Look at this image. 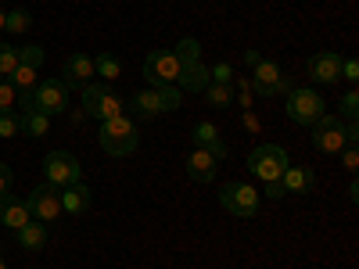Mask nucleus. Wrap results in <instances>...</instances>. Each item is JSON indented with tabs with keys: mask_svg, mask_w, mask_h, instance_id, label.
Instances as JSON below:
<instances>
[{
	"mask_svg": "<svg viewBox=\"0 0 359 269\" xmlns=\"http://www.w3.org/2000/svg\"><path fill=\"white\" fill-rule=\"evenodd\" d=\"M327 115V104L316 90L309 86H291L287 90V118L298 126H316L320 118Z\"/></svg>",
	"mask_w": 359,
	"mask_h": 269,
	"instance_id": "nucleus-3",
	"label": "nucleus"
},
{
	"mask_svg": "<svg viewBox=\"0 0 359 269\" xmlns=\"http://www.w3.org/2000/svg\"><path fill=\"white\" fill-rule=\"evenodd\" d=\"M43 176H47L50 187H62V191H65V187L79 184L83 165H79V158L69 155V151H50V155L43 158Z\"/></svg>",
	"mask_w": 359,
	"mask_h": 269,
	"instance_id": "nucleus-8",
	"label": "nucleus"
},
{
	"mask_svg": "<svg viewBox=\"0 0 359 269\" xmlns=\"http://www.w3.org/2000/svg\"><path fill=\"white\" fill-rule=\"evenodd\" d=\"M0 269H8V262H4V258H0Z\"/></svg>",
	"mask_w": 359,
	"mask_h": 269,
	"instance_id": "nucleus-39",
	"label": "nucleus"
},
{
	"mask_svg": "<svg viewBox=\"0 0 359 269\" xmlns=\"http://www.w3.org/2000/svg\"><path fill=\"white\" fill-rule=\"evenodd\" d=\"M22 133V115L18 111H0V137H18Z\"/></svg>",
	"mask_w": 359,
	"mask_h": 269,
	"instance_id": "nucleus-27",
	"label": "nucleus"
},
{
	"mask_svg": "<svg viewBox=\"0 0 359 269\" xmlns=\"http://www.w3.org/2000/svg\"><path fill=\"white\" fill-rule=\"evenodd\" d=\"M97 79V72H94V57H86V54H72L69 62H65V69H62V83L72 90H83V86H90Z\"/></svg>",
	"mask_w": 359,
	"mask_h": 269,
	"instance_id": "nucleus-13",
	"label": "nucleus"
},
{
	"mask_svg": "<svg viewBox=\"0 0 359 269\" xmlns=\"http://www.w3.org/2000/svg\"><path fill=\"white\" fill-rule=\"evenodd\" d=\"M4 22H8V15H4V8H0V33H4Z\"/></svg>",
	"mask_w": 359,
	"mask_h": 269,
	"instance_id": "nucleus-38",
	"label": "nucleus"
},
{
	"mask_svg": "<svg viewBox=\"0 0 359 269\" xmlns=\"http://www.w3.org/2000/svg\"><path fill=\"white\" fill-rule=\"evenodd\" d=\"M259 62H262V57H259V50H245V65H248V69H255Z\"/></svg>",
	"mask_w": 359,
	"mask_h": 269,
	"instance_id": "nucleus-37",
	"label": "nucleus"
},
{
	"mask_svg": "<svg viewBox=\"0 0 359 269\" xmlns=\"http://www.w3.org/2000/svg\"><path fill=\"white\" fill-rule=\"evenodd\" d=\"M187 176L194 184H212L216 179V158L205 151V147H194L191 158H187Z\"/></svg>",
	"mask_w": 359,
	"mask_h": 269,
	"instance_id": "nucleus-17",
	"label": "nucleus"
},
{
	"mask_svg": "<svg viewBox=\"0 0 359 269\" xmlns=\"http://www.w3.org/2000/svg\"><path fill=\"white\" fill-rule=\"evenodd\" d=\"M18 104V90L11 86V79H0V111H15Z\"/></svg>",
	"mask_w": 359,
	"mask_h": 269,
	"instance_id": "nucleus-30",
	"label": "nucleus"
},
{
	"mask_svg": "<svg viewBox=\"0 0 359 269\" xmlns=\"http://www.w3.org/2000/svg\"><path fill=\"white\" fill-rule=\"evenodd\" d=\"M15 65H18V50L8 47V43H0V79H8L15 72Z\"/></svg>",
	"mask_w": 359,
	"mask_h": 269,
	"instance_id": "nucleus-28",
	"label": "nucleus"
},
{
	"mask_svg": "<svg viewBox=\"0 0 359 269\" xmlns=\"http://www.w3.org/2000/svg\"><path fill=\"white\" fill-rule=\"evenodd\" d=\"M126 108H133L137 118H155L162 111H176L180 108V90L176 86H151V90H140L126 101Z\"/></svg>",
	"mask_w": 359,
	"mask_h": 269,
	"instance_id": "nucleus-2",
	"label": "nucleus"
},
{
	"mask_svg": "<svg viewBox=\"0 0 359 269\" xmlns=\"http://www.w3.org/2000/svg\"><path fill=\"white\" fill-rule=\"evenodd\" d=\"M29 219V205L22 201V198H15V194H0V223H4L8 230H18V226H25Z\"/></svg>",
	"mask_w": 359,
	"mask_h": 269,
	"instance_id": "nucleus-16",
	"label": "nucleus"
},
{
	"mask_svg": "<svg viewBox=\"0 0 359 269\" xmlns=\"http://www.w3.org/2000/svg\"><path fill=\"white\" fill-rule=\"evenodd\" d=\"M18 65L40 69V65H43V47H22V50H18Z\"/></svg>",
	"mask_w": 359,
	"mask_h": 269,
	"instance_id": "nucleus-31",
	"label": "nucleus"
},
{
	"mask_svg": "<svg viewBox=\"0 0 359 269\" xmlns=\"http://www.w3.org/2000/svg\"><path fill=\"white\" fill-rule=\"evenodd\" d=\"M309 79H316V83H338L341 79V54H334V50H316L313 57H309Z\"/></svg>",
	"mask_w": 359,
	"mask_h": 269,
	"instance_id": "nucleus-14",
	"label": "nucleus"
},
{
	"mask_svg": "<svg viewBox=\"0 0 359 269\" xmlns=\"http://www.w3.org/2000/svg\"><path fill=\"white\" fill-rule=\"evenodd\" d=\"M47 130H50V115H43L36 108H25L22 111V133L25 137H43Z\"/></svg>",
	"mask_w": 359,
	"mask_h": 269,
	"instance_id": "nucleus-22",
	"label": "nucleus"
},
{
	"mask_svg": "<svg viewBox=\"0 0 359 269\" xmlns=\"http://www.w3.org/2000/svg\"><path fill=\"white\" fill-rule=\"evenodd\" d=\"M83 111L94 115L97 123H104V118L126 115V101L118 97L108 83H90V86H83Z\"/></svg>",
	"mask_w": 359,
	"mask_h": 269,
	"instance_id": "nucleus-4",
	"label": "nucleus"
},
{
	"mask_svg": "<svg viewBox=\"0 0 359 269\" xmlns=\"http://www.w3.org/2000/svg\"><path fill=\"white\" fill-rule=\"evenodd\" d=\"M101 147L111 155V158H126L137 151V126H133V118L130 115H115V118H104L101 123V133H97Z\"/></svg>",
	"mask_w": 359,
	"mask_h": 269,
	"instance_id": "nucleus-1",
	"label": "nucleus"
},
{
	"mask_svg": "<svg viewBox=\"0 0 359 269\" xmlns=\"http://www.w3.org/2000/svg\"><path fill=\"white\" fill-rule=\"evenodd\" d=\"M341 165H345L348 172H355V169H359V147H355V144H348L345 151H341Z\"/></svg>",
	"mask_w": 359,
	"mask_h": 269,
	"instance_id": "nucleus-34",
	"label": "nucleus"
},
{
	"mask_svg": "<svg viewBox=\"0 0 359 269\" xmlns=\"http://www.w3.org/2000/svg\"><path fill=\"white\" fill-rule=\"evenodd\" d=\"M15 241H18V248H22V251H40V248L47 244V226H43V223H36V219H29L25 226H18V230H15Z\"/></svg>",
	"mask_w": 359,
	"mask_h": 269,
	"instance_id": "nucleus-19",
	"label": "nucleus"
},
{
	"mask_svg": "<svg viewBox=\"0 0 359 269\" xmlns=\"http://www.w3.org/2000/svg\"><path fill=\"white\" fill-rule=\"evenodd\" d=\"M208 83H212V79H208V69L201 65V57H198V62H180V79H176V86L184 90V94H205Z\"/></svg>",
	"mask_w": 359,
	"mask_h": 269,
	"instance_id": "nucleus-15",
	"label": "nucleus"
},
{
	"mask_svg": "<svg viewBox=\"0 0 359 269\" xmlns=\"http://www.w3.org/2000/svg\"><path fill=\"white\" fill-rule=\"evenodd\" d=\"M259 201H262V194L255 187H248V184H226L223 194H219V205L226 208L230 216H237V219L259 216Z\"/></svg>",
	"mask_w": 359,
	"mask_h": 269,
	"instance_id": "nucleus-9",
	"label": "nucleus"
},
{
	"mask_svg": "<svg viewBox=\"0 0 359 269\" xmlns=\"http://www.w3.org/2000/svg\"><path fill=\"white\" fill-rule=\"evenodd\" d=\"M313 144H316V151H323V155H341L345 147L352 144L348 140V126L341 123L338 115H323L320 123L313 126Z\"/></svg>",
	"mask_w": 359,
	"mask_h": 269,
	"instance_id": "nucleus-7",
	"label": "nucleus"
},
{
	"mask_svg": "<svg viewBox=\"0 0 359 269\" xmlns=\"http://www.w3.org/2000/svg\"><path fill=\"white\" fill-rule=\"evenodd\" d=\"M29 25H33L29 11H22V8H18V11H11V15H8V22H4V33H15V36H22Z\"/></svg>",
	"mask_w": 359,
	"mask_h": 269,
	"instance_id": "nucleus-26",
	"label": "nucleus"
},
{
	"mask_svg": "<svg viewBox=\"0 0 359 269\" xmlns=\"http://www.w3.org/2000/svg\"><path fill=\"white\" fill-rule=\"evenodd\" d=\"M194 147H205V151L212 155L216 162L226 158V144H223V137H219V130L212 123H198L194 126Z\"/></svg>",
	"mask_w": 359,
	"mask_h": 269,
	"instance_id": "nucleus-18",
	"label": "nucleus"
},
{
	"mask_svg": "<svg viewBox=\"0 0 359 269\" xmlns=\"http://www.w3.org/2000/svg\"><path fill=\"white\" fill-rule=\"evenodd\" d=\"M248 169H252V176L262 179V184L280 179L284 169H287V151H284L280 144H259L255 151L248 155Z\"/></svg>",
	"mask_w": 359,
	"mask_h": 269,
	"instance_id": "nucleus-6",
	"label": "nucleus"
},
{
	"mask_svg": "<svg viewBox=\"0 0 359 269\" xmlns=\"http://www.w3.org/2000/svg\"><path fill=\"white\" fill-rule=\"evenodd\" d=\"M86 208H90V191L83 184H72V187L62 191V212L79 216V212H86Z\"/></svg>",
	"mask_w": 359,
	"mask_h": 269,
	"instance_id": "nucleus-21",
	"label": "nucleus"
},
{
	"mask_svg": "<svg viewBox=\"0 0 359 269\" xmlns=\"http://www.w3.org/2000/svg\"><path fill=\"white\" fill-rule=\"evenodd\" d=\"M208 79H212V83H226V86H230V83H233V69H230L226 62H219L212 72H208Z\"/></svg>",
	"mask_w": 359,
	"mask_h": 269,
	"instance_id": "nucleus-32",
	"label": "nucleus"
},
{
	"mask_svg": "<svg viewBox=\"0 0 359 269\" xmlns=\"http://www.w3.org/2000/svg\"><path fill=\"white\" fill-rule=\"evenodd\" d=\"M94 72L101 76V79H118V76H123V62H118V57L115 54H101V57H94Z\"/></svg>",
	"mask_w": 359,
	"mask_h": 269,
	"instance_id": "nucleus-24",
	"label": "nucleus"
},
{
	"mask_svg": "<svg viewBox=\"0 0 359 269\" xmlns=\"http://www.w3.org/2000/svg\"><path fill=\"white\" fill-rule=\"evenodd\" d=\"M252 90L259 97H273V94H287L291 90V79L280 72L277 62H259L255 72H252Z\"/></svg>",
	"mask_w": 359,
	"mask_h": 269,
	"instance_id": "nucleus-12",
	"label": "nucleus"
},
{
	"mask_svg": "<svg viewBox=\"0 0 359 269\" xmlns=\"http://www.w3.org/2000/svg\"><path fill=\"white\" fill-rule=\"evenodd\" d=\"M341 118H345V123L348 126H355V115H359V94H355V90H348V94L341 97Z\"/></svg>",
	"mask_w": 359,
	"mask_h": 269,
	"instance_id": "nucleus-29",
	"label": "nucleus"
},
{
	"mask_svg": "<svg viewBox=\"0 0 359 269\" xmlns=\"http://www.w3.org/2000/svg\"><path fill=\"white\" fill-rule=\"evenodd\" d=\"M11 184H15V172H11V165L0 162V194H8V191H11Z\"/></svg>",
	"mask_w": 359,
	"mask_h": 269,
	"instance_id": "nucleus-35",
	"label": "nucleus"
},
{
	"mask_svg": "<svg viewBox=\"0 0 359 269\" xmlns=\"http://www.w3.org/2000/svg\"><path fill=\"white\" fill-rule=\"evenodd\" d=\"M144 79L151 86H176V79H180V57H176V50H151V54H147Z\"/></svg>",
	"mask_w": 359,
	"mask_h": 269,
	"instance_id": "nucleus-10",
	"label": "nucleus"
},
{
	"mask_svg": "<svg viewBox=\"0 0 359 269\" xmlns=\"http://www.w3.org/2000/svg\"><path fill=\"white\" fill-rule=\"evenodd\" d=\"M205 97H208V104H212V108H226L230 86H226V83H208V86H205Z\"/></svg>",
	"mask_w": 359,
	"mask_h": 269,
	"instance_id": "nucleus-25",
	"label": "nucleus"
},
{
	"mask_svg": "<svg viewBox=\"0 0 359 269\" xmlns=\"http://www.w3.org/2000/svg\"><path fill=\"white\" fill-rule=\"evenodd\" d=\"M341 79L345 83H355L359 79V62H355V57H341Z\"/></svg>",
	"mask_w": 359,
	"mask_h": 269,
	"instance_id": "nucleus-33",
	"label": "nucleus"
},
{
	"mask_svg": "<svg viewBox=\"0 0 359 269\" xmlns=\"http://www.w3.org/2000/svg\"><path fill=\"white\" fill-rule=\"evenodd\" d=\"M25 108H36L43 115H62L69 108V86L62 79H47L33 90V94H22V111Z\"/></svg>",
	"mask_w": 359,
	"mask_h": 269,
	"instance_id": "nucleus-5",
	"label": "nucleus"
},
{
	"mask_svg": "<svg viewBox=\"0 0 359 269\" xmlns=\"http://www.w3.org/2000/svg\"><path fill=\"white\" fill-rule=\"evenodd\" d=\"M313 184H316V176L309 169H298V165H287L280 176L284 194H306V191H313Z\"/></svg>",
	"mask_w": 359,
	"mask_h": 269,
	"instance_id": "nucleus-20",
	"label": "nucleus"
},
{
	"mask_svg": "<svg viewBox=\"0 0 359 269\" xmlns=\"http://www.w3.org/2000/svg\"><path fill=\"white\" fill-rule=\"evenodd\" d=\"M266 198H284V187H280V179H269V184H266Z\"/></svg>",
	"mask_w": 359,
	"mask_h": 269,
	"instance_id": "nucleus-36",
	"label": "nucleus"
},
{
	"mask_svg": "<svg viewBox=\"0 0 359 269\" xmlns=\"http://www.w3.org/2000/svg\"><path fill=\"white\" fill-rule=\"evenodd\" d=\"M36 72H40V69H29V65H15V72H11L8 79H11V86H15V90H22V94H33V90L40 86Z\"/></svg>",
	"mask_w": 359,
	"mask_h": 269,
	"instance_id": "nucleus-23",
	"label": "nucleus"
},
{
	"mask_svg": "<svg viewBox=\"0 0 359 269\" xmlns=\"http://www.w3.org/2000/svg\"><path fill=\"white\" fill-rule=\"evenodd\" d=\"M29 216H33L36 223H54L57 216H62V191L50 187V184H40L33 194H29Z\"/></svg>",
	"mask_w": 359,
	"mask_h": 269,
	"instance_id": "nucleus-11",
	"label": "nucleus"
}]
</instances>
